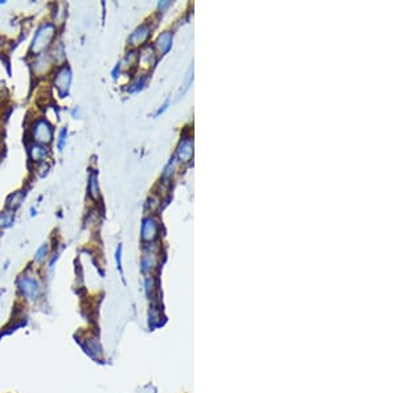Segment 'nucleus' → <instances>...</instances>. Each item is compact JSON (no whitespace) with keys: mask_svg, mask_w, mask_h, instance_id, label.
Returning a JSON list of instances; mask_svg holds the SVG:
<instances>
[{"mask_svg":"<svg viewBox=\"0 0 397 393\" xmlns=\"http://www.w3.org/2000/svg\"><path fill=\"white\" fill-rule=\"evenodd\" d=\"M45 156H47V148H44L40 145H35V146L31 147V158L35 162H40Z\"/></svg>","mask_w":397,"mask_h":393,"instance_id":"6","label":"nucleus"},{"mask_svg":"<svg viewBox=\"0 0 397 393\" xmlns=\"http://www.w3.org/2000/svg\"><path fill=\"white\" fill-rule=\"evenodd\" d=\"M23 290L27 294H33V293L36 292V284L32 280L25 278V280H23Z\"/></svg>","mask_w":397,"mask_h":393,"instance_id":"8","label":"nucleus"},{"mask_svg":"<svg viewBox=\"0 0 397 393\" xmlns=\"http://www.w3.org/2000/svg\"><path fill=\"white\" fill-rule=\"evenodd\" d=\"M54 35H56V28L53 24H45L43 25L39 31H37L36 36L33 39L32 47H31V50H32L33 54H43L45 49L48 48L50 43L54 39Z\"/></svg>","mask_w":397,"mask_h":393,"instance_id":"1","label":"nucleus"},{"mask_svg":"<svg viewBox=\"0 0 397 393\" xmlns=\"http://www.w3.org/2000/svg\"><path fill=\"white\" fill-rule=\"evenodd\" d=\"M89 191H90V195L93 196L94 199H97L98 197V188H97V183H96V176H92V179H90V186H89Z\"/></svg>","mask_w":397,"mask_h":393,"instance_id":"9","label":"nucleus"},{"mask_svg":"<svg viewBox=\"0 0 397 393\" xmlns=\"http://www.w3.org/2000/svg\"><path fill=\"white\" fill-rule=\"evenodd\" d=\"M33 65H35L33 66L35 72L37 74H43L45 72H48L49 68L52 66V58L48 54H40V57L37 58V61Z\"/></svg>","mask_w":397,"mask_h":393,"instance_id":"4","label":"nucleus"},{"mask_svg":"<svg viewBox=\"0 0 397 393\" xmlns=\"http://www.w3.org/2000/svg\"><path fill=\"white\" fill-rule=\"evenodd\" d=\"M53 130L48 122L44 119L37 121L33 126V138L39 143H49L52 141Z\"/></svg>","mask_w":397,"mask_h":393,"instance_id":"2","label":"nucleus"},{"mask_svg":"<svg viewBox=\"0 0 397 393\" xmlns=\"http://www.w3.org/2000/svg\"><path fill=\"white\" fill-rule=\"evenodd\" d=\"M69 84H70V70L68 68H62L60 69V72L57 73L56 78H54V85L60 93L65 94L69 89Z\"/></svg>","mask_w":397,"mask_h":393,"instance_id":"3","label":"nucleus"},{"mask_svg":"<svg viewBox=\"0 0 397 393\" xmlns=\"http://www.w3.org/2000/svg\"><path fill=\"white\" fill-rule=\"evenodd\" d=\"M23 200H24V194L20 192V191H19V192H15V194L11 195L8 197V200H7V207H8L9 209H16V208L23 203Z\"/></svg>","mask_w":397,"mask_h":393,"instance_id":"5","label":"nucleus"},{"mask_svg":"<svg viewBox=\"0 0 397 393\" xmlns=\"http://www.w3.org/2000/svg\"><path fill=\"white\" fill-rule=\"evenodd\" d=\"M13 221V213L12 212H3L0 213V227L7 228L9 227Z\"/></svg>","mask_w":397,"mask_h":393,"instance_id":"7","label":"nucleus"},{"mask_svg":"<svg viewBox=\"0 0 397 393\" xmlns=\"http://www.w3.org/2000/svg\"><path fill=\"white\" fill-rule=\"evenodd\" d=\"M47 251H48V245H44V246L41 247L40 250L37 251L36 258L39 259V261H41V259L44 258V255H43V254H47Z\"/></svg>","mask_w":397,"mask_h":393,"instance_id":"10","label":"nucleus"}]
</instances>
